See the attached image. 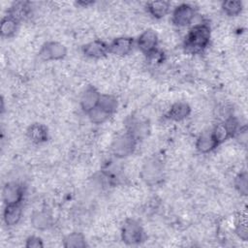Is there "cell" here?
I'll use <instances>...</instances> for the list:
<instances>
[{
	"label": "cell",
	"mask_w": 248,
	"mask_h": 248,
	"mask_svg": "<svg viewBox=\"0 0 248 248\" xmlns=\"http://www.w3.org/2000/svg\"><path fill=\"white\" fill-rule=\"evenodd\" d=\"M210 40V28L205 23L195 25L184 40V49L190 54H197L202 51Z\"/></svg>",
	"instance_id": "1"
},
{
	"label": "cell",
	"mask_w": 248,
	"mask_h": 248,
	"mask_svg": "<svg viewBox=\"0 0 248 248\" xmlns=\"http://www.w3.org/2000/svg\"><path fill=\"white\" fill-rule=\"evenodd\" d=\"M140 176L150 186L160 183L164 177V165L162 161L155 157L148 159L141 168Z\"/></svg>",
	"instance_id": "2"
},
{
	"label": "cell",
	"mask_w": 248,
	"mask_h": 248,
	"mask_svg": "<svg viewBox=\"0 0 248 248\" xmlns=\"http://www.w3.org/2000/svg\"><path fill=\"white\" fill-rule=\"evenodd\" d=\"M138 139L130 132H125L124 134L116 137L110 146L112 154L116 158H125L131 155L137 145Z\"/></svg>",
	"instance_id": "3"
},
{
	"label": "cell",
	"mask_w": 248,
	"mask_h": 248,
	"mask_svg": "<svg viewBox=\"0 0 248 248\" xmlns=\"http://www.w3.org/2000/svg\"><path fill=\"white\" fill-rule=\"evenodd\" d=\"M143 230L135 220H127L121 230V238L128 245L138 244L143 239Z\"/></svg>",
	"instance_id": "4"
},
{
	"label": "cell",
	"mask_w": 248,
	"mask_h": 248,
	"mask_svg": "<svg viewBox=\"0 0 248 248\" xmlns=\"http://www.w3.org/2000/svg\"><path fill=\"white\" fill-rule=\"evenodd\" d=\"M67 54L66 46L58 42H47L46 43L40 52L39 55L43 60H60L64 58Z\"/></svg>",
	"instance_id": "5"
},
{
	"label": "cell",
	"mask_w": 248,
	"mask_h": 248,
	"mask_svg": "<svg viewBox=\"0 0 248 248\" xmlns=\"http://www.w3.org/2000/svg\"><path fill=\"white\" fill-rule=\"evenodd\" d=\"M195 16V10L189 4H180L171 15V21L174 25L183 27L190 24Z\"/></svg>",
	"instance_id": "6"
},
{
	"label": "cell",
	"mask_w": 248,
	"mask_h": 248,
	"mask_svg": "<svg viewBox=\"0 0 248 248\" xmlns=\"http://www.w3.org/2000/svg\"><path fill=\"white\" fill-rule=\"evenodd\" d=\"M3 201L6 204H17L20 203L23 198L22 186L16 182L7 183L2 192Z\"/></svg>",
	"instance_id": "7"
},
{
	"label": "cell",
	"mask_w": 248,
	"mask_h": 248,
	"mask_svg": "<svg viewBox=\"0 0 248 248\" xmlns=\"http://www.w3.org/2000/svg\"><path fill=\"white\" fill-rule=\"evenodd\" d=\"M158 45V36L155 31L151 29H147L143 31L139 39H138V46L139 48L145 54H149L156 50Z\"/></svg>",
	"instance_id": "8"
},
{
	"label": "cell",
	"mask_w": 248,
	"mask_h": 248,
	"mask_svg": "<svg viewBox=\"0 0 248 248\" xmlns=\"http://www.w3.org/2000/svg\"><path fill=\"white\" fill-rule=\"evenodd\" d=\"M134 46V40L130 37H119L108 45V52L116 56H124L130 53Z\"/></svg>",
	"instance_id": "9"
},
{
	"label": "cell",
	"mask_w": 248,
	"mask_h": 248,
	"mask_svg": "<svg viewBox=\"0 0 248 248\" xmlns=\"http://www.w3.org/2000/svg\"><path fill=\"white\" fill-rule=\"evenodd\" d=\"M100 98L101 94L98 92V90L93 86H88L80 97L81 108L88 113L99 105Z\"/></svg>",
	"instance_id": "10"
},
{
	"label": "cell",
	"mask_w": 248,
	"mask_h": 248,
	"mask_svg": "<svg viewBox=\"0 0 248 248\" xmlns=\"http://www.w3.org/2000/svg\"><path fill=\"white\" fill-rule=\"evenodd\" d=\"M82 51L87 57L102 58L108 52V46L101 40H95L84 45Z\"/></svg>",
	"instance_id": "11"
},
{
	"label": "cell",
	"mask_w": 248,
	"mask_h": 248,
	"mask_svg": "<svg viewBox=\"0 0 248 248\" xmlns=\"http://www.w3.org/2000/svg\"><path fill=\"white\" fill-rule=\"evenodd\" d=\"M218 143L213 138L211 132L202 133L197 140L196 147L201 153H208L217 147Z\"/></svg>",
	"instance_id": "12"
},
{
	"label": "cell",
	"mask_w": 248,
	"mask_h": 248,
	"mask_svg": "<svg viewBox=\"0 0 248 248\" xmlns=\"http://www.w3.org/2000/svg\"><path fill=\"white\" fill-rule=\"evenodd\" d=\"M27 136L34 143H42L47 140V129L41 123H34L29 126Z\"/></svg>",
	"instance_id": "13"
},
{
	"label": "cell",
	"mask_w": 248,
	"mask_h": 248,
	"mask_svg": "<svg viewBox=\"0 0 248 248\" xmlns=\"http://www.w3.org/2000/svg\"><path fill=\"white\" fill-rule=\"evenodd\" d=\"M191 108L189 107L188 104L184 102H177L170 107L168 112V117L174 121H180L189 116Z\"/></svg>",
	"instance_id": "14"
},
{
	"label": "cell",
	"mask_w": 248,
	"mask_h": 248,
	"mask_svg": "<svg viewBox=\"0 0 248 248\" xmlns=\"http://www.w3.org/2000/svg\"><path fill=\"white\" fill-rule=\"evenodd\" d=\"M31 224L37 230H46L52 224V217L46 211H35L31 216Z\"/></svg>",
	"instance_id": "15"
},
{
	"label": "cell",
	"mask_w": 248,
	"mask_h": 248,
	"mask_svg": "<svg viewBox=\"0 0 248 248\" xmlns=\"http://www.w3.org/2000/svg\"><path fill=\"white\" fill-rule=\"evenodd\" d=\"M22 209L20 203L6 204L4 210V221L8 226H14L18 223L21 218Z\"/></svg>",
	"instance_id": "16"
},
{
	"label": "cell",
	"mask_w": 248,
	"mask_h": 248,
	"mask_svg": "<svg viewBox=\"0 0 248 248\" xmlns=\"http://www.w3.org/2000/svg\"><path fill=\"white\" fill-rule=\"evenodd\" d=\"M30 12V6L28 2L25 1H19L13 4V6L9 10V15L13 18H15L16 21H20L24 19Z\"/></svg>",
	"instance_id": "17"
},
{
	"label": "cell",
	"mask_w": 248,
	"mask_h": 248,
	"mask_svg": "<svg viewBox=\"0 0 248 248\" xmlns=\"http://www.w3.org/2000/svg\"><path fill=\"white\" fill-rule=\"evenodd\" d=\"M147 10L155 18H162L169 13L170 3L167 1H152L147 4Z\"/></svg>",
	"instance_id": "18"
},
{
	"label": "cell",
	"mask_w": 248,
	"mask_h": 248,
	"mask_svg": "<svg viewBox=\"0 0 248 248\" xmlns=\"http://www.w3.org/2000/svg\"><path fill=\"white\" fill-rule=\"evenodd\" d=\"M17 24H18V21H16L12 16H7L6 17H4L0 24V32L2 37L9 38L15 35V33L17 30Z\"/></svg>",
	"instance_id": "19"
},
{
	"label": "cell",
	"mask_w": 248,
	"mask_h": 248,
	"mask_svg": "<svg viewBox=\"0 0 248 248\" xmlns=\"http://www.w3.org/2000/svg\"><path fill=\"white\" fill-rule=\"evenodd\" d=\"M63 245L67 248H81L86 246V241L81 233L72 232L65 236Z\"/></svg>",
	"instance_id": "20"
},
{
	"label": "cell",
	"mask_w": 248,
	"mask_h": 248,
	"mask_svg": "<svg viewBox=\"0 0 248 248\" xmlns=\"http://www.w3.org/2000/svg\"><path fill=\"white\" fill-rule=\"evenodd\" d=\"M88 115H89V119L94 124H102L106 122L111 114L107 110H105L104 108H102L101 107L97 106L95 108H93L91 111L88 112Z\"/></svg>",
	"instance_id": "21"
},
{
	"label": "cell",
	"mask_w": 248,
	"mask_h": 248,
	"mask_svg": "<svg viewBox=\"0 0 248 248\" xmlns=\"http://www.w3.org/2000/svg\"><path fill=\"white\" fill-rule=\"evenodd\" d=\"M243 4L241 1H224L222 3V9L224 13L230 16H235L242 11Z\"/></svg>",
	"instance_id": "22"
},
{
	"label": "cell",
	"mask_w": 248,
	"mask_h": 248,
	"mask_svg": "<svg viewBox=\"0 0 248 248\" xmlns=\"http://www.w3.org/2000/svg\"><path fill=\"white\" fill-rule=\"evenodd\" d=\"M98 106L112 114L117 108V100L111 95H101Z\"/></svg>",
	"instance_id": "23"
},
{
	"label": "cell",
	"mask_w": 248,
	"mask_h": 248,
	"mask_svg": "<svg viewBox=\"0 0 248 248\" xmlns=\"http://www.w3.org/2000/svg\"><path fill=\"white\" fill-rule=\"evenodd\" d=\"M235 232L242 240H247L248 230H247V217L246 214H240L235 223Z\"/></svg>",
	"instance_id": "24"
},
{
	"label": "cell",
	"mask_w": 248,
	"mask_h": 248,
	"mask_svg": "<svg viewBox=\"0 0 248 248\" xmlns=\"http://www.w3.org/2000/svg\"><path fill=\"white\" fill-rule=\"evenodd\" d=\"M234 187L235 189L243 196L247 195V172L246 171H242L239 172L235 178H234Z\"/></svg>",
	"instance_id": "25"
},
{
	"label": "cell",
	"mask_w": 248,
	"mask_h": 248,
	"mask_svg": "<svg viewBox=\"0 0 248 248\" xmlns=\"http://www.w3.org/2000/svg\"><path fill=\"white\" fill-rule=\"evenodd\" d=\"M25 246L29 247V248H39V247H43L44 243L40 237L33 235V236H30L27 238Z\"/></svg>",
	"instance_id": "26"
}]
</instances>
